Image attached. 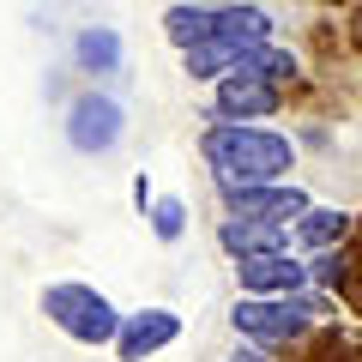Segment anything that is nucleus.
<instances>
[{"mask_svg":"<svg viewBox=\"0 0 362 362\" xmlns=\"http://www.w3.org/2000/svg\"><path fill=\"white\" fill-rule=\"evenodd\" d=\"M121 133H127V103H121L115 90L90 85V90H78L73 103H66V145H73L78 157L115 151Z\"/></svg>","mask_w":362,"mask_h":362,"instance_id":"39448f33","label":"nucleus"},{"mask_svg":"<svg viewBox=\"0 0 362 362\" xmlns=\"http://www.w3.org/2000/svg\"><path fill=\"white\" fill-rule=\"evenodd\" d=\"M133 206H139V211L151 206V175H133Z\"/></svg>","mask_w":362,"mask_h":362,"instance_id":"aec40b11","label":"nucleus"},{"mask_svg":"<svg viewBox=\"0 0 362 362\" xmlns=\"http://www.w3.org/2000/svg\"><path fill=\"white\" fill-rule=\"evenodd\" d=\"M230 362H278V350H259V344H247V338H235Z\"/></svg>","mask_w":362,"mask_h":362,"instance_id":"6ab92c4d","label":"nucleus"},{"mask_svg":"<svg viewBox=\"0 0 362 362\" xmlns=\"http://www.w3.org/2000/svg\"><path fill=\"white\" fill-rule=\"evenodd\" d=\"M218 247H223L230 259H247V254H284V247H290V230H284V223L223 218V223H218Z\"/></svg>","mask_w":362,"mask_h":362,"instance_id":"ddd939ff","label":"nucleus"},{"mask_svg":"<svg viewBox=\"0 0 362 362\" xmlns=\"http://www.w3.org/2000/svg\"><path fill=\"white\" fill-rule=\"evenodd\" d=\"M338 284H344V254H338V247H326V254H308V290H326V296H338Z\"/></svg>","mask_w":362,"mask_h":362,"instance_id":"a211bd4d","label":"nucleus"},{"mask_svg":"<svg viewBox=\"0 0 362 362\" xmlns=\"http://www.w3.org/2000/svg\"><path fill=\"white\" fill-rule=\"evenodd\" d=\"M223 218H247V223H296L302 211L314 206L302 181H235V187H218Z\"/></svg>","mask_w":362,"mask_h":362,"instance_id":"423d86ee","label":"nucleus"},{"mask_svg":"<svg viewBox=\"0 0 362 362\" xmlns=\"http://www.w3.org/2000/svg\"><path fill=\"white\" fill-rule=\"evenodd\" d=\"M121 61H127V42H121L115 25H85L73 30V66L85 78H115Z\"/></svg>","mask_w":362,"mask_h":362,"instance_id":"9b49d317","label":"nucleus"},{"mask_svg":"<svg viewBox=\"0 0 362 362\" xmlns=\"http://www.w3.org/2000/svg\"><path fill=\"white\" fill-rule=\"evenodd\" d=\"M187 332V320H181L175 308H133V314H121V332H115V356L121 362H151L157 350H169L175 338Z\"/></svg>","mask_w":362,"mask_h":362,"instance_id":"6e6552de","label":"nucleus"},{"mask_svg":"<svg viewBox=\"0 0 362 362\" xmlns=\"http://www.w3.org/2000/svg\"><path fill=\"white\" fill-rule=\"evenodd\" d=\"M235 284H242V296H296V290H308V259L302 254H247L235 259Z\"/></svg>","mask_w":362,"mask_h":362,"instance_id":"1a4fd4ad","label":"nucleus"},{"mask_svg":"<svg viewBox=\"0 0 362 362\" xmlns=\"http://www.w3.org/2000/svg\"><path fill=\"white\" fill-rule=\"evenodd\" d=\"M145 223H151V235H157L163 247H175L181 235H187V199H181V194H151Z\"/></svg>","mask_w":362,"mask_h":362,"instance_id":"2eb2a0df","label":"nucleus"},{"mask_svg":"<svg viewBox=\"0 0 362 362\" xmlns=\"http://www.w3.org/2000/svg\"><path fill=\"white\" fill-rule=\"evenodd\" d=\"M163 37L169 49H199V42H272L278 25L259 0H230V6H194V0H169L163 6Z\"/></svg>","mask_w":362,"mask_h":362,"instance_id":"7ed1b4c3","label":"nucleus"},{"mask_svg":"<svg viewBox=\"0 0 362 362\" xmlns=\"http://www.w3.org/2000/svg\"><path fill=\"white\" fill-rule=\"evenodd\" d=\"M350 211L344 206H308L296 223H290V254H326V247H344V235H350Z\"/></svg>","mask_w":362,"mask_h":362,"instance_id":"9d476101","label":"nucleus"},{"mask_svg":"<svg viewBox=\"0 0 362 362\" xmlns=\"http://www.w3.org/2000/svg\"><path fill=\"white\" fill-rule=\"evenodd\" d=\"M242 66H254V73H259V78H272L278 90L302 78V61H296L290 49H278V42H259V49H247V61H242Z\"/></svg>","mask_w":362,"mask_h":362,"instance_id":"dca6fc26","label":"nucleus"},{"mask_svg":"<svg viewBox=\"0 0 362 362\" xmlns=\"http://www.w3.org/2000/svg\"><path fill=\"white\" fill-rule=\"evenodd\" d=\"M247 49H259V42H199V49H181V73L194 85H218L223 73H235L247 61Z\"/></svg>","mask_w":362,"mask_h":362,"instance_id":"4468645a","label":"nucleus"},{"mask_svg":"<svg viewBox=\"0 0 362 362\" xmlns=\"http://www.w3.org/2000/svg\"><path fill=\"white\" fill-rule=\"evenodd\" d=\"M332 314H338V302L326 296V290H296V296H235L230 326H235V338H247V344H259V350H290V344H302L314 326H326Z\"/></svg>","mask_w":362,"mask_h":362,"instance_id":"f03ea898","label":"nucleus"},{"mask_svg":"<svg viewBox=\"0 0 362 362\" xmlns=\"http://www.w3.org/2000/svg\"><path fill=\"white\" fill-rule=\"evenodd\" d=\"M296 350V362H362V326H350V320H326V326H314L302 344H290Z\"/></svg>","mask_w":362,"mask_h":362,"instance_id":"f8f14e48","label":"nucleus"},{"mask_svg":"<svg viewBox=\"0 0 362 362\" xmlns=\"http://www.w3.org/2000/svg\"><path fill=\"white\" fill-rule=\"evenodd\" d=\"M278 109H284V90L254 66H235L211 85V121H272Z\"/></svg>","mask_w":362,"mask_h":362,"instance_id":"0eeeda50","label":"nucleus"},{"mask_svg":"<svg viewBox=\"0 0 362 362\" xmlns=\"http://www.w3.org/2000/svg\"><path fill=\"white\" fill-rule=\"evenodd\" d=\"M199 151H206V169L218 175V187L290 181V169H296V139L278 133L272 121H211L199 133Z\"/></svg>","mask_w":362,"mask_h":362,"instance_id":"f257e3e1","label":"nucleus"},{"mask_svg":"<svg viewBox=\"0 0 362 362\" xmlns=\"http://www.w3.org/2000/svg\"><path fill=\"white\" fill-rule=\"evenodd\" d=\"M338 254H344V284H338V296L362 314V218L350 223V235H344V247H338Z\"/></svg>","mask_w":362,"mask_h":362,"instance_id":"f3484780","label":"nucleus"},{"mask_svg":"<svg viewBox=\"0 0 362 362\" xmlns=\"http://www.w3.org/2000/svg\"><path fill=\"white\" fill-rule=\"evenodd\" d=\"M194 6H230V0H194Z\"/></svg>","mask_w":362,"mask_h":362,"instance_id":"412c9836","label":"nucleus"},{"mask_svg":"<svg viewBox=\"0 0 362 362\" xmlns=\"http://www.w3.org/2000/svg\"><path fill=\"white\" fill-rule=\"evenodd\" d=\"M37 308L49 326H61L73 344L85 350H109L121 332V308L103 296L97 284H85V278H54V284L37 290Z\"/></svg>","mask_w":362,"mask_h":362,"instance_id":"20e7f679","label":"nucleus"}]
</instances>
